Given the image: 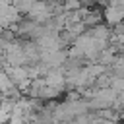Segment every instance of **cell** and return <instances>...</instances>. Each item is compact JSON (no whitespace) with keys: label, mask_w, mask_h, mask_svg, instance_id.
Segmentation results:
<instances>
[{"label":"cell","mask_w":124,"mask_h":124,"mask_svg":"<svg viewBox=\"0 0 124 124\" xmlns=\"http://www.w3.org/2000/svg\"><path fill=\"white\" fill-rule=\"evenodd\" d=\"M43 78H45L46 85H50V87H54V89H58V91H62V87L68 83L66 70H62V68H50Z\"/></svg>","instance_id":"1"},{"label":"cell","mask_w":124,"mask_h":124,"mask_svg":"<svg viewBox=\"0 0 124 124\" xmlns=\"http://www.w3.org/2000/svg\"><path fill=\"white\" fill-rule=\"evenodd\" d=\"M103 14H105V21H107V25L116 27V25L124 23V6H118V4H107V8H105Z\"/></svg>","instance_id":"2"},{"label":"cell","mask_w":124,"mask_h":124,"mask_svg":"<svg viewBox=\"0 0 124 124\" xmlns=\"http://www.w3.org/2000/svg\"><path fill=\"white\" fill-rule=\"evenodd\" d=\"M19 14H21V12H19L14 4H2V27L8 29V27H12V25H17V23L21 21Z\"/></svg>","instance_id":"3"},{"label":"cell","mask_w":124,"mask_h":124,"mask_svg":"<svg viewBox=\"0 0 124 124\" xmlns=\"http://www.w3.org/2000/svg\"><path fill=\"white\" fill-rule=\"evenodd\" d=\"M91 35H93L95 39H99V41H107V43H108V39H110V31H108V27L103 25V23L91 27Z\"/></svg>","instance_id":"4"},{"label":"cell","mask_w":124,"mask_h":124,"mask_svg":"<svg viewBox=\"0 0 124 124\" xmlns=\"http://www.w3.org/2000/svg\"><path fill=\"white\" fill-rule=\"evenodd\" d=\"M35 2H37V0H14V6H16L21 14H29V10L33 8Z\"/></svg>","instance_id":"5"},{"label":"cell","mask_w":124,"mask_h":124,"mask_svg":"<svg viewBox=\"0 0 124 124\" xmlns=\"http://www.w3.org/2000/svg\"><path fill=\"white\" fill-rule=\"evenodd\" d=\"M110 87H112L116 93H122V91H124V78H122V76H112Z\"/></svg>","instance_id":"6"},{"label":"cell","mask_w":124,"mask_h":124,"mask_svg":"<svg viewBox=\"0 0 124 124\" xmlns=\"http://www.w3.org/2000/svg\"><path fill=\"white\" fill-rule=\"evenodd\" d=\"M112 107H118L116 110H120V108H124V91H122V93H118V99H116V103H114Z\"/></svg>","instance_id":"7"}]
</instances>
